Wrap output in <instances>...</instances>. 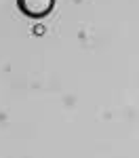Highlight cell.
I'll list each match as a JSON object with an SVG mask.
<instances>
[{"mask_svg":"<svg viewBox=\"0 0 139 158\" xmlns=\"http://www.w3.org/2000/svg\"><path fill=\"white\" fill-rule=\"evenodd\" d=\"M17 6L19 11L32 17V19H42L47 17L53 6H55V0H17Z\"/></svg>","mask_w":139,"mask_h":158,"instance_id":"1","label":"cell"},{"mask_svg":"<svg viewBox=\"0 0 139 158\" xmlns=\"http://www.w3.org/2000/svg\"><path fill=\"white\" fill-rule=\"evenodd\" d=\"M34 34H38V36L44 34V25H36V27H34Z\"/></svg>","mask_w":139,"mask_h":158,"instance_id":"2","label":"cell"}]
</instances>
